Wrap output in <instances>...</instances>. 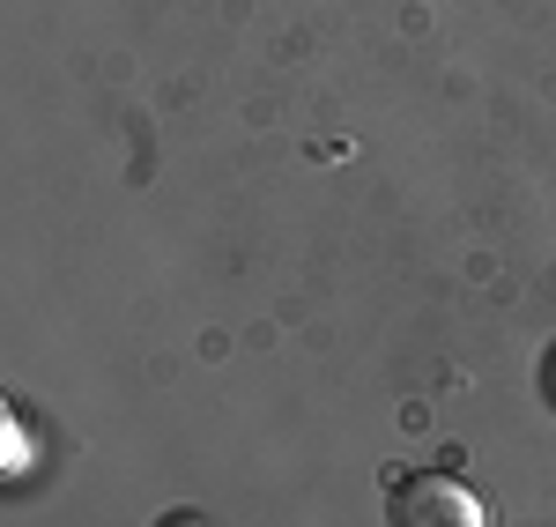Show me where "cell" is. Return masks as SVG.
Masks as SVG:
<instances>
[{"mask_svg": "<svg viewBox=\"0 0 556 527\" xmlns=\"http://www.w3.org/2000/svg\"><path fill=\"white\" fill-rule=\"evenodd\" d=\"M386 527H490V505L453 468H416L386 490Z\"/></svg>", "mask_w": 556, "mask_h": 527, "instance_id": "1", "label": "cell"}, {"mask_svg": "<svg viewBox=\"0 0 556 527\" xmlns=\"http://www.w3.org/2000/svg\"><path fill=\"white\" fill-rule=\"evenodd\" d=\"M0 446H8V453H0L8 476H23V468H30V439H23V416H15V409H0Z\"/></svg>", "mask_w": 556, "mask_h": 527, "instance_id": "2", "label": "cell"}, {"mask_svg": "<svg viewBox=\"0 0 556 527\" xmlns=\"http://www.w3.org/2000/svg\"><path fill=\"white\" fill-rule=\"evenodd\" d=\"M542 387H549V401H556V350L542 356Z\"/></svg>", "mask_w": 556, "mask_h": 527, "instance_id": "3", "label": "cell"}, {"mask_svg": "<svg viewBox=\"0 0 556 527\" xmlns=\"http://www.w3.org/2000/svg\"><path fill=\"white\" fill-rule=\"evenodd\" d=\"M156 527H201V520H193V513H164Z\"/></svg>", "mask_w": 556, "mask_h": 527, "instance_id": "4", "label": "cell"}]
</instances>
